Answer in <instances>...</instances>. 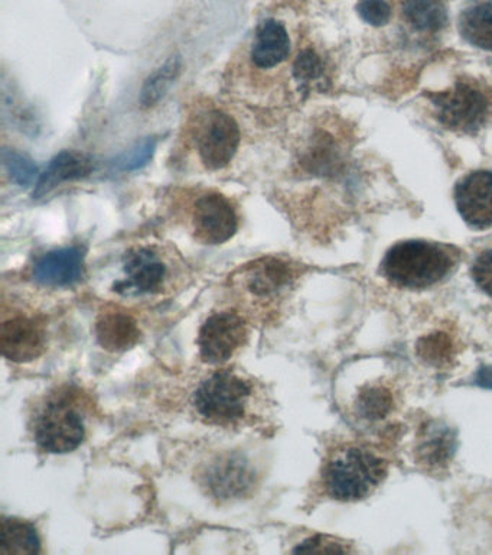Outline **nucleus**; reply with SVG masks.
<instances>
[{"mask_svg":"<svg viewBox=\"0 0 492 555\" xmlns=\"http://www.w3.org/2000/svg\"><path fill=\"white\" fill-rule=\"evenodd\" d=\"M461 259L458 248L428 240H403L384 255L380 272L403 290H428L445 281Z\"/></svg>","mask_w":492,"mask_h":555,"instance_id":"nucleus-1","label":"nucleus"},{"mask_svg":"<svg viewBox=\"0 0 492 555\" xmlns=\"http://www.w3.org/2000/svg\"><path fill=\"white\" fill-rule=\"evenodd\" d=\"M387 475V467L373 451L345 446L329 456L322 470V483L332 499L341 502L367 498Z\"/></svg>","mask_w":492,"mask_h":555,"instance_id":"nucleus-2","label":"nucleus"},{"mask_svg":"<svg viewBox=\"0 0 492 555\" xmlns=\"http://www.w3.org/2000/svg\"><path fill=\"white\" fill-rule=\"evenodd\" d=\"M295 268L279 258H262L244 265L233 279L247 316L272 318L295 282Z\"/></svg>","mask_w":492,"mask_h":555,"instance_id":"nucleus-3","label":"nucleus"},{"mask_svg":"<svg viewBox=\"0 0 492 555\" xmlns=\"http://www.w3.org/2000/svg\"><path fill=\"white\" fill-rule=\"evenodd\" d=\"M435 118L449 131L475 135L487 125L491 116L490 90L478 80L455 81L445 92L428 94Z\"/></svg>","mask_w":492,"mask_h":555,"instance_id":"nucleus-4","label":"nucleus"},{"mask_svg":"<svg viewBox=\"0 0 492 555\" xmlns=\"http://www.w3.org/2000/svg\"><path fill=\"white\" fill-rule=\"evenodd\" d=\"M252 397L253 386L240 373L218 370L197 389L194 405L208 424L228 427L247 417Z\"/></svg>","mask_w":492,"mask_h":555,"instance_id":"nucleus-5","label":"nucleus"},{"mask_svg":"<svg viewBox=\"0 0 492 555\" xmlns=\"http://www.w3.org/2000/svg\"><path fill=\"white\" fill-rule=\"evenodd\" d=\"M34 437L42 451L67 454L83 443L86 425L80 412L67 399H51L35 417Z\"/></svg>","mask_w":492,"mask_h":555,"instance_id":"nucleus-6","label":"nucleus"},{"mask_svg":"<svg viewBox=\"0 0 492 555\" xmlns=\"http://www.w3.org/2000/svg\"><path fill=\"white\" fill-rule=\"evenodd\" d=\"M249 323L239 311L211 314L198 334L201 359L210 365H223L247 343Z\"/></svg>","mask_w":492,"mask_h":555,"instance_id":"nucleus-7","label":"nucleus"},{"mask_svg":"<svg viewBox=\"0 0 492 555\" xmlns=\"http://www.w3.org/2000/svg\"><path fill=\"white\" fill-rule=\"evenodd\" d=\"M125 277L113 290L126 297L162 294L169 282V266L161 253L151 246H140L127 253L123 265Z\"/></svg>","mask_w":492,"mask_h":555,"instance_id":"nucleus-8","label":"nucleus"},{"mask_svg":"<svg viewBox=\"0 0 492 555\" xmlns=\"http://www.w3.org/2000/svg\"><path fill=\"white\" fill-rule=\"evenodd\" d=\"M240 145V129L227 113L213 110L202 120L197 136L198 154L208 170L230 164Z\"/></svg>","mask_w":492,"mask_h":555,"instance_id":"nucleus-9","label":"nucleus"},{"mask_svg":"<svg viewBox=\"0 0 492 555\" xmlns=\"http://www.w3.org/2000/svg\"><path fill=\"white\" fill-rule=\"evenodd\" d=\"M192 226L200 242L205 245H221L236 235L239 217L227 197L208 193L195 201Z\"/></svg>","mask_w":492,"mask_h":555,"instance_id":"nucleus-10","label":"nucleus"},{"mask_svg":"<svg viewBox=\"0 0 492 555\" xmlns=\"http://www.w3.org/2000/svg\"><path fill=\"white\" fill-rule=\"evenodd\" d=\"M47 343V329L39 317L15 314L3 318L0 349L13 363H28L42 355Z\"/></svg>","mask_w":492,"mask_h":555,"instance_id":"nucleus-11","label":"nucleus"},{"mask_svg":"<svg viewBox=\"0 0 492 555\" xmlns=\"http://www.w3.org/2000/svg\"><path fill=\"white\" fill-rule=\"evenodd\" d=\"M455 204L464 222L475 230L492 227V171L469 172L455 185Z\"/></svg>","mask_w":492,"mask_h":555,"instance_id":"nucleus-12","label":"nucleus"},{"mask_svg":"<svg viewBox=\"0 0 492 555\" xmlns=\"http://www.w3.org/2000/svg\"><path fill=\"white\" fill-rule=\"evenodd\" d=\"M84 253L80 248L57 249L38 259L32 277L47 287H68L83 277Z\"/></svg>","mask_w":492,"mask_h":555,"instance_id":"nucleus-13","label":"nucleus"},{"mask_svg":"<svg viewBox=\"0 0 492 555\" xmlns=\"http://www.w3.org/2000/svg\"><path fill=\"white\" fill-rule=\"evenodd\" d=\"M94 331L100 346L114 353L132 349L142 336L136 318L119 308H109L100 313Z\"/></svg>","mask_w":492,"mask_h":555,"instance_id":"nucleus-14","label":"nucleus"},{"mask_svg":"<svg viewBox=\"0 0 492 555\" xmlns=\"http://www.w3.org/2000/svg\"><path fill=\"white\" fill-rule=\"evenodd\" d=\"M94 170L93 159L81 152L63 151L51 159L48 167L42 172L38 183L35 184L34 199L50 194L58 185L67 181L81 180L89 177Z\"/></svg>","mask_w":492,"mask_h":555,"instance_id":"nucleus-15","label":"nucleus"},{"mask_svg":"<svg viewBox=\"0 0 492 555\" xmlns=\"http://www.w3.org/2000/svg\"><path fill=\"white\" fill-rule=\"evenodd\" d=\"M291 53V40L288 31L278 21L263 22L257 29L256 41L252 50L254 66L269 70L279 66Z\"/></svg>","mask_w":492,"mask_h":555,"instance_id":"nucleus-16","label":"nucleus"},{"mask_svg":"<svg viewBox=\"0 0 492 555\" xmlns=\"http://www.w3.org/2000/svg\"><path fill=\"white\" fill-rule=\"evenodd\" d=\"M458 28L472 47L492 53V0H471L459 15Z\"/></svg>","mask_w":492,"mask_h":555,"instance_id":"nucleus-17","label":"nucleus"},{"mask_svg":"<svg viewBox=\"0 0 492 555\" xmlns=\"http://www.w3.org/2000/svg\"><path fill=\"white\" fill-rule=\"evenodd\" d=\"M404 21L417 32H439L448 24L443 0H402Z\"/></svg>","mask_w":492,"mask_h":555,"instance_id":"nucleus-18","label":"nucleus"},{"mask_svg":"<svg viewBox=\"0 0 492 555\" xmlns=\"http://www.w3.org/2000/svg\"><path fill=\"white\" fill-rule=\"evenodd\" d=\"M0 553L19 555L41 553V540H39L37 528L22 519L2 518Z\"/></svg>","mask_w":492,"mask_h":555,"instance_id":"nucleus-19","label":"nucleus"},{"mask_svg":"<svg viewBox=\"0 0 492 555\" xmlns=\"http://www.w3.org/2000/svg\"><path fill=\"white\" fill-rule=\"evenodd\" d=\"M182 71V60L175 55V57L168 58L164 66L153 71L151 76L143 83L142 90H140L139 103L143 109H151V107L158 105L166 96V93L171 89L172 84L178 79Z\"/></svg>","mask_w":492,"mask_h":555,"instance_id":"nucleus-20","label":"nucleus"},{"mask_svg":"<svg viewBox=\"0 0 492 555\" xmlns=\"http://www.w3.org/2000/svg\"><path fill=\"white\" fill-rule=\"evenodd\" d=\"M454 450V433L443 425H433L426 431L425 436L420 441V462L432 467L443 466V464L449 462Z\"/></svg>","mask_w":492,"mask_h":555,"instance_id":"nucleus-21","label":"nucleus"},{"mask_svg":"<svg viewBox=\"0 0 492 555\" xmlns=\"http://www.w3.org/2000/svg\"><path fill=\"white\" fill-rule=\"evenodd\" d=\"M358 412L367 420H381L393 408L392 394L381 386H368L357 401Z\"/></svg>","mask_w":492,"mask_h":555,"instance_id":"nucleus-22","label":"nucleus"},{"mask_svg":"<svg viewBox=\"0 0 492 555\" xmlns=\"http://www.w3.org/2000/svg\"><path fill=\"white\" fill-rule=\"evenodd\" d=\"M2 161L3 167H5L13 183L21 185V187L34 183L38 168L31 158L19 154L13 149H5L2 152Z\"/></svg>","mask_w":492,"mask_h":555,"instance_id":"nucleus-23","label":"nucleus"},{"mask_svg":"<svg viewBox=\"0 0 492 555\" xmlns=\"http://www.w3.org/2000/svg\"><path fill=\"white\" fill-rule=\"evenodd\" d=\"M156 139L148 138L140 144L133 146L132 149L126 151L125 154L120 155L114 159L113 167L117 171H138L149 164L153 154H155Z\"/></svg>","mask_w":492,"mask_h":555,"instance_id":"nucleus-24","label":"nucleus"},{"mask_svg":"<svg viewBox=\"0 0 492 555\" xmlns=\"http://www.w3.org/2000/svg\"><path fill=\"white\" fill-rule=\"evenodd\" d=\"M213 482H211V488L217 489L218 493H227V495H233L234 490L246 488L247 475L243 469H237L236 464L233 462H227L226 466L217 467L213 473Z\"/></svg>","mask_w":492,"mask_h":555,"instance_id":"nucleus-25","label":"nucleus"},{"mask_svg":"<svg viewBox=\"0 0 492 555\" xmlns=\"http://www.w3.org/2000/svg\"><path fill=\"white\" fill-rule=\"evenodd\" d=\"M358 15L373 27H383L392 18V6L387 0H360Z\"/></svg>","mask_w":492,"mask_h":555,"instance_id":"nucleus-26","label":"nucleus"},{"mask_svg":"<svg viewBox=\"0 0 492 555\" xmlns=\"http://www.w3.org/2000/svg\"><path fill=\"white\" fill-rule=\"evenodd\" d=\"M292 553H308V554H342L350 553L340 541L327 535H314V537L306 538L298 547L293 548Z\"/></svg>","mask_w":492,"mask_h":555,"instance_id":"nucleus-27","label":"nucleus"},{"mask_svg":"<svg viewBox=\"0 0 492 555\" xmlns=\"http://www.w3.org/2000/svg\"><path fill=\"white\" fill-rule=\"evenodd\" d=\"M471 275L477 287L492 298V248L485 249L475 258Z\"/></svg>","mask_w":492,"mask_h":555,"instance_id":"nucleus-28","label":"nucleus"},{"mask_svg":"<svg viewBox=\"0 0 492 555\" xmlns=\"http://www.w3.org/2000/svg\"><path fill=\"white\" fill-rule=\"evenodd\" d=\"M321 60H319L318 55L314 51H303L296 58L295 66H293V73H295L296 79L302 81V83H309V81L319 79L322 76Z\"/></svg>","mask_w":492,"mask_h":555,"instance_id":"nucleus-29","label":"nucleus"},{"mask_svg":"<svg viewBox=\"0 0 492 555\" xmlns=\"http://www.w3.org/2000/svg\"><path fill=\"white\" fill-rule=\"evenodd\" d=\"M423 356L426 359L436 362V360H443L448 357V352L451 350V346H446L445 339H436V337H430V339L423 342L422 347Z\"/></svg>","mask_w":492,"mask_h":555,"instance_id":"nucleus-30","label":"nucleus"},{"mask_svg":"<svg viewBox=\"0 0 492 555\" xmlns=\"http://www.w3.org/2000/svg\"><path fill=\"white\" fill-rule=\"evenodd\" d=\"M477 384L484 386V388H492V368H485L480 369L477 375Z\"/></svg>","mask_w":492,"mask_h":555,"instance_id":"nucleus-31","label":"nucleus"}]
</instances>
